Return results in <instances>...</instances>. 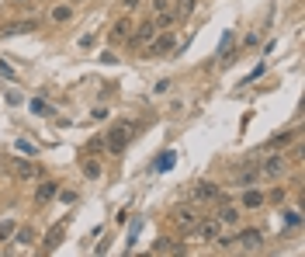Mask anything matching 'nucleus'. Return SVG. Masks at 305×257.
Listing matches in <instances>:
<instances>
[{"instance_id":"obj_31","label":"nucleus","mask_w":305,"mask_h":257,"mask_svg":"<svg viewBox=\"0 0 305 257\" xmlns=\"http://www.w3.org/2000/svg\"><path fill=\"white\" fill-rule=\"evenodd\" d=\"M7 104H21V94H18V91H7Z\"/></svg>"},{"instance_id":"obj_29","label":"nucleus","mask_w":305,"mask_h":257,"mask_svg":"<svg viewBox=\"0 0 305 257\" xmlns=\"http://www.w3.org/2000/svg\"><path fill=\"white\" fill-rule=\"evenodd\" d=\"M285 198H288V188H278V191H270V202H278V205H281Z\"/></svg>"},{"instance_id":"obj_27","label":"nucleus","mask_w":305,"mask_h":257,"mask_svg":"<svg viewBox=\"0 0 305 257\" xmlns=\"http://www.w3.org/2000/svg\"><path fill=\"white\" fill-rule=\"evenodd\" d=\"M191 11H194V0H180V11H177V14H180V18H188Z\"/></svg>"},{"instance_id":"obj_8","label":"nucleus","mask_w":305,"mask_h":257,"mask_svg":"<svg viewBox=\"0 0 305 257\" xmlns=\"http://www.w3.org/2000/svg\"><path fill=\"white\" fill-rule=\"evenodd\" d=\"M152 39H156V24H152V21H142V24L135 28V35H132V45L142 49V45H149Z\"/></svg>"},{"instance_id":"obj_4","label":"nucleus","mask_w":305,"mask_h":257,"mask_svg":"<svg viewBox=\"0 0 305 257\" xmlns=\"http://www.w3.org/2000/svg\"><path fill=\"white\" fill-rule=\"evenodd\" d=\"M257 167H260L264 178H281V174L288 170V157L285 153H270V157H267L264 163H257Z\"/></svg>"},{"instance_id":"obj_13","label":"nucleus","mask_w":305,"mask_h":257,"mask_svg":"<svg viewBox=\"0 0 305 257\" xmlns=\"http://www.w3.org/2000/svg\"><path fill=\"white\" fill-rule=\"evenodd\" d=\"M63 230H66L63 222H59V226H52V230L45 233V243H42V250H56L59 243H63Z\"/></svg>"},{"instance_id":"obj_23","label":"nucleus","mask_w":305,"mask_h":257,"mask_svg":"<svg viewBox=\"0 0 305 257\" xmlns=\"http://www.w3.org/2000/svg\"><path fill=\"white\" fill-rule=\"evenodd\" d=\"M167 167H173V153H160V160H156V170H167Z\"/></svg>"},{"instance_id":"obj_28","label":"nucleus","mask_w":305,"mask_h":257,"mask_svg":"<svg viewBox=\"0 0 305 257\" xmlns=\"http://www.w3.org/2000/svg\"><path fill=\"white\" fill-rule=\"evenodd\" d=\"M0 77H4V80H18V77H14V70H11L4 60H0Z\"/></svg>"},{"instance_id":"obj_15","label":"nucleus","mask_w":305,"mask_h":257,"mask_svg":"<svg viewBox=\"0 0 305 257\" xmlns=\"http://www.w3.org/2000/svg\"><path fill=\"white\" fill-rule=\"evenodd\" d=\"M70 18H73V7H70V4H59V7L49 11V21H59V24H63V21H70Z\"/></svg>"},{"instance_id":"obj_24","label":"nucleus","mask_w":305,"mask_h":257,"mask_svg":"<svg viewBox=\"0 0 305 257\" xmlns=\"http://www.w3.org/2000/svg\"><path fill=\"white\" fill-rule=\"evenodd\" d=\"M83 174H87V178H97V174H101V167H97L94 160H83Z\"/></svg>"},{"instance_id":"obj_14","label":"nucleus","mask_w":305,"mask_h":257,"mask_svg":"<svg viewBox=\"0 0 305 257\" xmlns=\"http://www.w3.org/2000/svg\"><path fill=\"white\" fill-rule=\"evenodd\" d=\"M173 49V35H160V39L149 42V52L152 56H163V52H170Z\"/></svg>"},{"instance_id":"obj_1","label":"nucleus","mask_w":305,"mask_h":257,"mask_svg":"<svg viewBox=\"0 0 305 257\" xmlns=\"http://www.w3.org/2000/svg\"><path fill=\"white\" fill-rule=\"evenodd\" d=\"M132 129H135V122H121V125H114L111 132H108V139H104V150H111V153L125 150V146H129V139L135 136Z\"/></svg>"},{"instance_id":"obj_11","label":"nucleus","mask_w":305,"mask_h":257,"mask_svg":"<svg viewBox=\"0 0 305 257\" xmlns=\"http://www.w3.org/2000/svg\"><path fill=\"white\" fill-rule=\"evenodd\" d=\"M56 195H59V184H52V181H42V184H38V191H35V202H38V205H45V202H52Z\"/></svg>"},{"instance_id":"obj_22","label":"nucleus","mask_w":305,"mask_h":257,"mask_svg":"<svg viewBox=\"0 0 305 257\" xmlns=\"http://www.w3.org/2000/svg\"><path fill=\"white\" fill-rule=\"evenodd\" d=\"M298 222H302V212H298V209H288L285 212V226H298Z\"/></svg>"},{"instance_id":"obj_12","label":"nucleus","mask_w":305,"mask_h":257,"mask_svg":"<svg viewBox=\"0 0 305 257\" xmlns=\"http://www.w3.org/2000/svg\"><path fill=\"white\" fill-rule=\"evenodd\" d=\"M215 219H219L222 226H236V222H239V209H236V205H222V209L215 212Z\"/></svg>"},{"instance_id":"obj_6","label":"nucleus","mask_w":305,"mask_h":257,"mask_svg":"<svg viewBox=\"0 0 305 257\" xmlns=\"http://www.w3.org/2000/svg\"><path fill=\"white\" fill-rule=\"evenodd\" d=\"M194 230H198V237H201V240L215 243V237L222 233V222H219L215 216H208V219H198V226H194Z\"/></svg>"},{"instance_id":"obj_7","label":"nucleus","mask_w":305,"mask_h":257,"mask_svg":"<svg viewBox=\"0 0 305 257\" xmlns=\"http://www.w3.org/2000/svg\"><path fill=\"white\" fill-rule=\"evenodd\" d=\"M11 170H14V178H18V181H32V178H38V174H42L32 160H21V157L11 160Z\"/></svg>"},{"instance_id":"obj_19","label":"nucleus","mask_w":305,"mask_h":257,"mask_svg":"<svg viewBox=\"0 0 305 257\" xmlns=\"http://www.w3.org/2000/svg\"><path fill=\"white\" fill-rule=\"evenodd\" d=\"M170 21H173V11L167 14V11H160L156 18H152V24H156V32H163V28H170Z\"/></svg>"},{"instance_id":"obj_17","label":"nucleus","mask_w":305,"mask_h":257,"mask_svg":"<svg viewBox=\"0 0 305 257\" xmlns=\"http://www.w3.org/2000/svg\"><path fill=\"white\" fill-rule=\"evenodd\" d=\"M167 250H170V254H177L180 247H177L173 240H156V243H152V254H167Z\"/></svg>"},{"instance_id":"obj_3","label":"nucleus","mask_w":305,"mask_h":257,"mask_svg":"<svg viewBox=\"0 0 305 257\" xmlns=\"http://www.w3.org/2000/svg\"><path fill=\"white\" fill-rule=\"evenodd\" d=\"M191 202H219L222 191H219V184H211V181H198V184H191Z\"/></svg>"},{"instance_id":"obj_21","label":"nucleus","mask_w":305,"mask_h":257,"mask_svg":"<svg viewBox=\"0 0 305 257\" xmlns=\"http://www.w3.org/2000/svg\"><path fill=\"white\" fill-rule=\"evenodd\" d=\"M291 139H295V132H281V136H274V139H270V146H274V150H285Z\"/></svg>"},{"instance_id":"obj_32","label":"nucleus","mask_w":305,"mask_h":257,"mask_svg":"<svg viewBox=\"0 0 305 257\" xmlns=\"http://www.w3.org/2000/svg\"><path fill=\"white\" fill-rule=\"evenodd\" d=\"M139 4H142V0H125V7H139Z\"/></svg>"},{"instance_id":"obj_30","label":"nucleus","mask_w":305,"mask_h":257,"mask_svg":"<svg viewBox=\"0 0 305 257\" xmlns=\"http://www.w3.org/2000/svg\"><path fill=\"white\" fill-rule=\"evenodd\" d=\"M18 150H21V153H32V157H35V146H32L28 139H21V142H18Z\"/></svg>"},{"instance_id":"obj_26","label":"nucleus","mask_w":305,"mask_h":257,"mask_svg":"<svg viewBox=\"0 0 305 257\" xmlns=\"http://www.w3.org/2000/svg\"><path fill=\"white\" fill-rule=\"evenodd\" d=\"M101 150H104V139H90L87 142V153H101Z\"/></svg>"},{"instance_id":"obj_33","label":"nucleus","mask_w":305,"mask_h":257,"mask_svg":"<svg viewBox=\"0 0 305 257\" xmlns=\"http://www.w3.org/2000/svg\"><path fill=\"white\" fill-rule=\"evenodd\" d=\"M73 4H80V0H73Z\"/></svg>"},{"instance_id":"obj_9","label":"nucleus","mask_w":305,"mask_h":257,"mask_svg":"<svg viewBox=\"0 0 305 257\" xmlns=\"http://www.w3.org/2000/svg\"><path fill=\"white\" fill-rule=\"evenodd\" d=\"M232 243H239L243 250H260L264 237H260V230H243V233H239V237L232 240Z\"/></svg>"},{"instance_id":"obj_2","label":"nucleus","mask_w":305,"mask_h":257,"mask_svg":"<svg viewBox=\"0 0 305 257\" xmlns=\"http://www.w3.org/2000/svg\"><path fill=\"white\" fill-rule=\"evenodd\" d=\"M38 18H21V21H11L0 28V39H14V35H28V32H38Z\"/></svg>"},{"instance_id":"obj_10","label":"nucleus","mask_w":305,"mask_h":257,"mask_svg":"<svg viewBox=\"0 0 305 257\" xmlns=\"http://www.w3.org/2000/svg\"><path fill=\"white\" fill-rule=\"evenodd\" d=\"M129 32H132V18H118L111 24V35H108V39H111V45L125 42V39H129Z\"/></svg>"},{"instance_id":"obj_5","label":"nucleus","mask_w":305,"mask_h":257,"mask_svg":"<svg viewBox=\"0 0 305 257\" xmlns=\"http://www.w3.org/2000/svg\"><path fill=\"white\" fill-rule=\"evenodd\" d=\"M198 212L191 209V205H180V209H173V222H177V230H184V233H191L194 226H198Z\"/></svg>"},{"instance_id":"obj_20","label":"nucleus","mask_w":305,"mask_h":257,"mask_svg":"<svg viewBox=\"0 0 305 257\" xmlns=\"http://www.w3.org/2000/svg\"><path fill=\"white\" fill-rule=\"evenodd\" d=\"M243 205H247V209H257V205H264V195H260V191H247V195H243Z\"/></svg>"},{"instance_id":"obj_18","label":"nucleus","mask_w":305,"mask_h":257,"mask_svg":"<svg viewBox=\"0 0 305 257\" xmlns=\"http://www.w3.org/2000/svg\"><path fill=\"white\" fill-rule=\"evenodd\" d=\"M14 230H18L14 219H4V222H0V243H7V240L14 237Z\"/></svg>"},{"instance_id":"obj_25","label":"nucleus","mask_w":305,"mask_h":257,"mask_svg":"<svg viewBox=\"0 0 305 257\" xmlns=\"http://www.w3.org/2000/svg\"><path fill=\"white\" fill-rule=\"evenodd\" d=\"M32 111H35V115H49V104H45L42 98H35L32 101Z\"/></svg>"},{"instance_id":"obj_16","label":"nucleus","mask_w":305,"mask_h":257,"mask_svg":"<svg viewBox=\"0 0 305 257\" xmlns=\"http://www.w3.org/2000/svg\"><path fill=\"white\" fill-rule=\"evenodd\" d=\"M14 243H35V230H32V226H21V230H14Z\"/></svg>"}]
</instances>
